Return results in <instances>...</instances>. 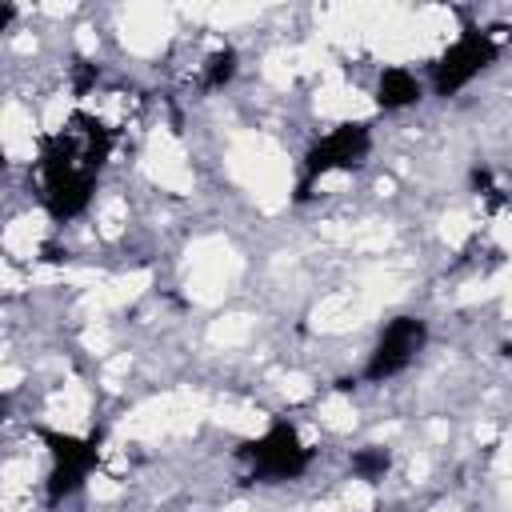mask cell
Wrapping results in <instances>:
<instances>
[{"instance_id": "1", "label": "cell", "mask_w": 512, "mask_h": 512, "mask_svg": "<svg viewBox=\"0 0 512 512\" xmlns=\"http://www.w3.org/2000/svg\"><path fill=\"white\" fill-rule=\"evenodd\" d=\"M420 340H424V324L416 316H396L392 324H384L380 344L372 352V376H388V372L404 368L412 360V352L420 348Z\"/></svg>"}, {"instance_id": "2", "label": "cell", "mask_w": 512, "mask_h": 512, "mask_svg": "<svg viewBox=\"0 0 512 512\" xmlns=\"http://www.w3.org/2000/svg\"><path fill=\"white\" fill-rule=\"evenodd\" d=\"M420 96V84H416V76L412 72H404V68H384V76H380V104L384 108H400V104H412Z\"/></svg>"}]
</instances>
